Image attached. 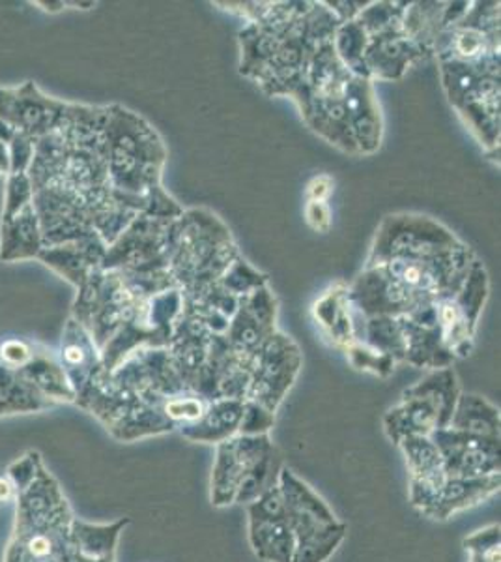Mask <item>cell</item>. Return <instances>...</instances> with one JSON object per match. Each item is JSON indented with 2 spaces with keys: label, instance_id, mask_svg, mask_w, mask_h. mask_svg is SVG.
Segmentation results:
<instances>
[{
  "label": "cell",
  "instance_id": "9a60e30c",
  "mask_svg": "<svg viewBox=\"0 0 501 562\" xmlns=\"http://www.w3.org/2000/svg\"><path fill=\"white\" fill-rule=\"evenodd\" d=\"M305 216H307V224L311 225L312 229L318 231V233H326L330 229L331 212L330 206L326 203H307Z\"/></svg>",
  "mask_w": 501,
  "mask_h": 562
},
{
  "label": "cell",
  "instance_id": "6da1fadb",
  "mask_svg": "<svg viewBox=\"0 0 501 562\" xmlns=\"http://www.w3.org/2000/svg\"><path fill=\"white\" fill-rule=\"evenodd\" d=\"M273 442L267 435H236L217 445L216 460L209 479V498L217 508L235 505L241 482L254 461L272 452Z\"/></svg>",
  "mask_w": 501,
  "mask_h": 562
},
{
  "label": "cell",
  "instance_id": "e0dca14e",
  "mask_svg": "<svg viewBox=\"0 0 501 562\" xmlns=\"http://www.w3.org/2000/svg\"><path fill=\"white\" fill-rule=\"evenodd\" d=\"M471 562H500V548L487 553H471Z\"/></svg>",
  "mask_w": 501,
  "mask_h": 562
},
{
  "label": "cell",
  "instance_id": "4fadbf2b",
  "mask_svg": "<svg viewBox=\"0 0 501 562\" xmlns=\"http://www.w3.org/2000/svg\"><path fill=\"white\" fill-rule=\"evenodd\" d=\"M272 411L262 407L259 403L243 402V416H241L240 431L238 435H267L273 428Z\"/></svg>",
  "mask_w": 501,
  "mask_h": 562
},
{
  "label": "cell",
  "instance_id": "9c48e42d",
  "mask_svg": "<svg viewBox=\"0 0 501 562\" xmlns=\"http://www.w3.org/2000/svg\"><path fill=\"white\" fill-rule=\"evenodd\" d=\"M277 487H280L281 497L285 501L288 514L309 516V518L324 521V524L339 521L335 512L331 510L324 498L320 497L307 482L299 479L298 474L293 473L288 467L281 469Z\"/></svg>",
  "mask_w": 501,
  "mask_h": 562
},
{
  "label": "cell",
  "instance_id": "3957f363",
  "mask_svg": "<svg viewBox=\"0 0 501 562\" xmlns=\"http://www.w3.org/2000/svg\"><path fill=\"white\" fill-rule=\"evenodd\" d=\"M299 370L298 349L286 339L272 338L251 366L249 402L259 403L275 413L286 392L291 390ZM246 400V402H248Z\"/></svg>",
  "mask_w": 501,
  "mask_h": 562
},
{
  "label": "cell",
  "instance_id": "277c9868",
  "mask_svg": "<svg viewBox=\"0 0 501 562\" xmlns=\"http://www.w3.org/2000/svg\"><path fill=\"white\" fill-rule=\"evenodd\" d=\"M410 473V501L425 514L447 480L444 460L431 437H407L399 442Z\"/></svg>",
  "mask_w": 501,
  "mask_h": 562
},
{
  "label": "cell",
  "instance_id": "5b68a950",
  "mask_svg": "<svg viewBox=\"0 0 501 562\" xmlns=\"http://www.w3.org/2000/svg\"><path fill=\"white\" fill-rule=\"evenodd\" d=\"M449 420L434 397L410 389L405 402L384 416V426L389 439L399 445L407 437H431L436 429L449 428Z\"/></svg>",
  "mask_w": 501,
  "mask_h": 562
},
{
  "label": "cell",
  "instance_id": "7a4b0ae2",
  "mask_svg": "<svg viewBox=\"0 0 501 562\" xmlns=\"http://www.w3.org/2000/svg\"><path fill=\"white\" fill-rule=\"evenodd\" d=\"M431 439L439 447L447 476L479 479L500 474V437L444 428L436 429Z\"/></svg>",
  "mask_w": 501,
  "mask_h": 562
},
{
  "label": "cell",
  "instance_id": "ba28073f",
  "mask_svg": "<svg viewBox=\"0 0 501 562\" xmlns=\"http://www.w3.org/2000/svg\"><path fill=\"white\" fill-rule=\"evenodd\" d=\"M243 402L238 400H214L201 420L180 429L187 441L204 442V445H221L229 441L240 431Z\"/></svg>",
  "mask_w": 501,
  "mask_h": 562
},
{
  "label": "cell",
  "instance_id": "7c38bea8",
  "mask_svg": "<svg viewBox=\"0 0 501 562\" xmlns=\"http://www.w3.org/2000/svg\"><path fill=\"white\" fill-rule=\"evenodd\" d=\"M281 465L280 456L273 448L272 452L262 456L261 460L254 461L249 469L246 479L241 482L240 492L236 495V503L248 506L253 503L254 498L261 497L262 493H266L270 487L277 486Z\"/></svg>",
  "mask_w": 501,
  "mask_h": 562
},
{
  "label": "cell",
  "instance_id": "8fae6325",
  "mask_svg": "<svg viewBox=\"0 0 501 562\" xmlns=\"http://www.w3.org/2000/svg\"><path fill=\"white\" fill-rule=\"evenodd\" d=\"M449 428L485 437H500V413L482 397L458 396Z\"/></svg>",
  "mask_w": 501,
  "mask_h": 562
},
{
  "label": "cell",
  "instance_id": "8992f818",
  "mask_svg": "<svg viewBox=\"0 0 501 562\" xmlns=\"http://www.w3.org/2000/svg\"><path fill=\"white\" fill-rule=\"evenodd\" d=\"M500 492V474L479 476V479H458L447 476L444 486L440 487L431 506L426 508V518L445 521L458 512L468 510L481 505Z\"/></svg>",
  "mask_w": 501,
  "mask_h": 562
},
{
  "label": "cell",
  "instance_id": "52a82bcc",
  "mask_svg": "<svg viewBox=\"0 0 501 562\" xmlns=\"http://www.w3.org/2000/svg\"><path fill=\"white\" fill-rule=\"evenodd\" d=\"M288 524L296 537L293 562H328L346 537V525L341 521L324 524L309 516L288 514Z\"/></svg>",
  "mask_w": 501,
  "mask_h": 562
},
{
  "label": "cell",
  "instance_id": "5bb4252c",
  "mask_svg": "<svg viewBox=\"0 0 501 562\" xmlns=\"http://www.w3.org/2000/svg\"><path fill=\"white\" fill-rule=\"evenodd\" d=\"M464 546L470 553H487L500 548V525H490L487 529L477 530L476 535L466 538Z\"/></svg>",
  "mask_w": 501,
  "mask_h": 562
},
{
  "label": "cell",
  "instance_id": "2e32d148",
  "mask_svg": "<svg viewBox=\"0 0 501 562\" xmlns=\"http://www.w3.org/2000/svg\"><path fill=\"white\" fill-rule=\"evenodd\" d=\"M333 179L330 175H320L317 179H312L311 184L307 186V199L309 203H326L333 192Z\"/></svg>",
  "mask_w": 501,
  "mask_h": 562
},
{
  "label": "cell",
  "instance_id": "30bf717a",
  "mask_svg": "<svg viewBox=\"0 0 501 562\" xmlns=\"http://www.w3.org/2000/svg\"><path fill=\"white\" fill-rule=\"evenodd\" d=\"M249 543L262 562H293L296 537L288 519L249 524Z\"/></svg>",
  "mask_w": 501,
  "mask_h": 562
}]
</instances>
